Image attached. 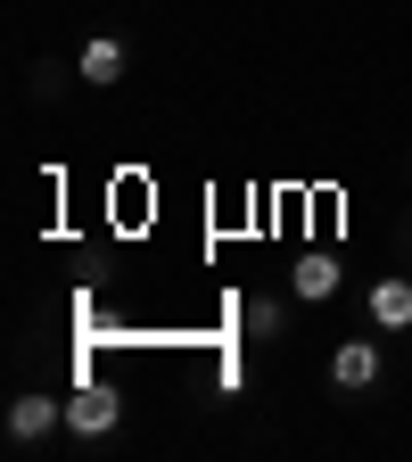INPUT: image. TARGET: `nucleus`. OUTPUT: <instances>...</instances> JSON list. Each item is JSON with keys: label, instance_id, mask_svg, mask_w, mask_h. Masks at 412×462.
Wrapping results in <instances>:
<instances>
[{"label": "nucleus", "instance_id": "obj_1", "mask_svg": "<svg viewBox=\"0 0 412 462\" xmlns=\"http://www.w3.org/2000/svg\"><path fill=\"white\" fill-rule=\"evenodd\" d=\"M380 372H388L380 338H338V346H330V388H338V396H363V388H380Z\"/></svg>", "mask_w": 412, "mask_h": 462}, {"label": "nucleus", "instance_id": "obj_2", "mask_svg": "<svg viewBox=\"0 0 412 462\" xmlns=\"http://www.w3.org/2000/svg\"><path fill=\"white\" fill-rule=\"evenodd\" d=\"M75 75L91 83V91H115L133 75V50H124V33H91L83 50H75Z\"/></svg>", "mask_w": 412, "mask_h": 462}, {"label": "nucleus", "instance_id": "obj_3", "mask_svg": "<svg viewBox=\"0 0 412 462\" xmlns=\"http://www.w3.org/2000/svg\"><path fill=\"white\" fill-rule=\"evenodd\" d=\"M9 446H41L50 430H67V396H9Z\"/></svg>", "mask_w": 412, "mask_h": 462}, {"label": "nucleus", "instance_id": "obj_4", "mask_svg": "<svg viewBox=\"0 0 412 462\" xmlns=\"http://www.w3.org/2000/svg\"><path fill=\"white\" fill-rule=\"evenodd\" d=\"M363 314H371V330H412V273H380L371 281V298H363Z\"/></svg>", "mask_w": 412, "mask_h": 462}, {"label": "nucleus", "instance_id": "obj_5", "mask_svg": "<svg viewBox=\"0 0 412 462\" xmlns=\"http://www.w3.org/2000/svg\"><path fill=\"white\" fill-rule=\"evenodd\" d=\"M288 298H298V306H330L338 298V256L330 248H306L298 264H288Z\"/></svg>", "mask_w": 412, "mask_h": 462}, {"label": "nucleus", "instance_id": "obj_6", "mask_svg": "<svg viewBox=\"0 0 412 462\" xmlns=\"http://www.w3.org/2000/svg\"><path fill=\"white\" fill-rule=\"evenodd\" d=\"M240 338H248V346L288 338V298H272V289H248V298H240Z\"/></svg>", "mask_w": 412, "mask_h": 462}, {"label": "nucleus", "instance_id": "obj_7", "mask_svg": "<svg viewBox=\"0 0 412 462\" xmlns=\"http://www.w3.org/2000/svg\"><path fill=\"white\" fill-rule=\"evenodd\" d=\"M115 421H124L115 388H75V396H67V430H75V438H107Z\"/></svg>", "mask_w": 412, "mask_h": 462}, {"label": "nucleus", "instance_id": "obj_8", "mask_svg": "<svg viewBox=\"0 0 412 462\" xmlns=\"http://www.w3.org/2000/svg\"><path fill=\"white\" fill-rule=\"evenodd\" d=\"M67 83H83V75H67V67H33V99H67Z\"/></svg>", "mask_w": 412, "mask_h": 462}, {"label": "nucleus", "instance_id": "obj_9", "mask_svg": "<svg viewBox=\"0 0 412 462\" xmlns=\"http://www.w3.org/2000/svg\"><path fill=\"white\" fill-rule=\"evenodd\" d=\"M404 231H412V215H404Z\"/></svg>", "mask_w": 412, "mask_h": 462}]
</instances>
